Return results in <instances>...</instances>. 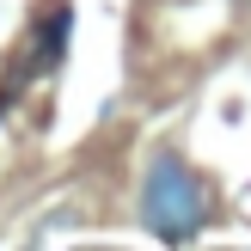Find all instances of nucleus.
<instances>
[{
	"instance_id": "f257e3e1",
	"label": "nucleus",
	"mask_w": 251,
	"mask_h": 251,
	"mask_svg": "<svg viewBox=\"0 0 251 251\" xmlns=\"http://www.w3.org/2000/svg\"><path fill=\"white\" fill-rule=\"evenodd\" d=\"M215 190L208 178L178 153V147H159L141 172V196H135V215L153 233L159 245H190L202 227H215Z\"/></svg>"
},
{
	"instance_id": "f03ea898",
	"label": "nucleus",
	"mask_w": 251,
	"mask_h": 251,
	"mask_svg": "<svg viewBox=\"0 0 251 251\" xmlns=\"http://www.w3.org/2000/svg\"><path fill=\"white\" fill-rule=\"evenodd\" d=\"M68 37H74V6L68 0H43L31 12V55H25V74H55L68 61Z\"/></svg>"
}]
</instances>
